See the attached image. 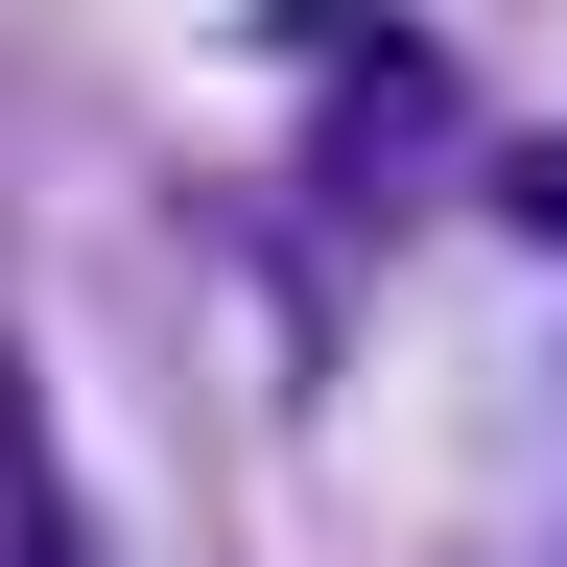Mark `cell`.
<instances>
[{
	"mask_svg": "<svg viewBox=\"0 0 567 567\" xmlns=\"http://www.w3.org/2000/svg\"><path fill=\"white\" fill-rule=\"evenodd\" d=\"M496 213H520V237H567V142H520V166H496Z\"/></svg>",
	"mask_w": 567,
	"mask_h": 567,
	"instance_id": "obj_2",
	"label": "cell"
},
{
	"mask_svg": "<svg viewBox=\"0 0 567 567\" xmlns=\"http://www.w3.org/2000/svg\"><path fill=\"white\" fill-rule=\"evenodd\" d=\"M0 567H95V520H71V450H48V379H24V331H0Z\"/></svg>",
	"mask_w": 567,
	"mask_h": 567,
	"instance_id": "obj_1",
	"label": "cell"
}]
</instances>
